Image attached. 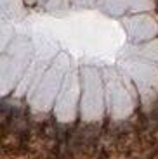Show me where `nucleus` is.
<instances>
[{"instance_id":"f257e3e1","label":"nucleus","mask_w":158,"mask_h":159,"mask_svg":"<svg viewBox=\"0 0 158 159\" xmlns=\"http://www.w3.org/2000/svg\"><path fill=\"white\" fill-rule=\"evenodd\" d=\"M123 26H127V31L131 35L132 42H144V40L155 38V35L146 31V28L148 30H158V24L155 23V19H150L148 16L129 17L127 23H123Z\"/></svg>"},{"instance_id":"f03ea898","label":"nucleus","mask_w":158,"mask_h":159,"mask_svg":"<svg viewBox=\"0 0 158 159\" xmlns=\"http://www.w3.org/2000/svg\"><path fill=\"white\" fill-rule=\"evenodd\" d=\"M73 5H77V7H87V5H92L96 2V0H70Z\"/></svg>"},{"instance_id":"7ed1b4c3","label":"nucleus","mask_w":158,"mask_h":159,"mask_svg":"<svg viewBox=\"0 0 158 159\" xmlns=\"http://www.w3.org/2000/svg\"><path fill=\"white\" fill-rule=\"evenodd\" d=\"M38 2H49V0H38Z\"/></svg>"}]
</instances>
